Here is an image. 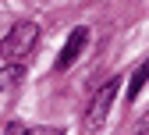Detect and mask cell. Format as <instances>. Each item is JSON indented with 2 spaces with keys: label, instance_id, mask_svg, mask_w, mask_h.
<instances>
[{
  "label": "cell",
  "instance_id": "6da1fadb",
  "mask_svg": "<svg viewBox=\"0 0 149 135\" xmlns=\"http://www.w3.org/2000/svg\"><path fill=\"white\" fill-rule=\"evenodd\" d=\"M39 43V25L36 22H14L7 36L0 39V57L4 61H25Z\"/></svg>",
  "mask_w": 149,
  "mask_h": 135
},
{
  "label": "cell",
  "instance_id": "7a4b0ae2",
  "mask_svg": "<svg viewBox=\"0 0 149 135\" xmlns=\"http://www.w3.org/2000/svg\"><path fill=\"white\" fill-rule=\"evenodd\" d=\"M117 89H121V82H117V78H110L96 96H92V103H89V110H85V132H89V135L103 128V121H107V114H110V103H114Z\"/></svg>",
  "mask_w": 149,
  "mask_h": 135
},
{
  "label": "cell",
  "instance_id": "3957f363",
  "mask_svg": "<svg viewBox=\"0 0 149 135\" xmlns=\"http://www.w3.org/2000/svg\"><path fill=\"white\" fill-rule=\"evenodd\" d=\"M85 39H89V29H71V36H68V43L61 46V53H57V71H68L74 61H78V53L85 50Z\"/></svg>",
  "mask_w": 149,
  "mask_h": 135
},
{
  "label": "cell",
  "instance_id": "277c9868",
  "mask_svg": "<svg viewBox=\"0 0 149 135\" xmlns=\"http://www.w3.org/2000/svg\"><path fill=\"white\" fill-rule=\"evenodd\" d=\"M22 78H25L22 61H7V68H0V89H14V85H22Z\"/></svg>",
  "mask_w": 149,
  "mask_h": 135
},
{
  "label": "cell",
  "instance_id": "5b68a950",
  "mask_svg": "<svg viewBox=\"0 0 149 135\" xmlns=\"http://www.w3.org/2000/svg\"><path fill=\"white\" fill-rule=\"evenodd\" d=\"M4 135H64V132H61V128H53V125H43V128H32V125H25V121H11Z\"/></svg>",
  "mask_w": 149,
  "mask_h": 135
},
{
  "label": "cell",
  "instance_id": "8992f818",
  "mask_svg": "<svg viewBox=\"0 0 149 135\" xmlns=\"http://www.w3.org/2000/svg\"><path fill=\"white\" fill-rule=\"evenodd\" d=\"M146 82H149V57H146V61H142V64L135 68V75H132V82H128V96H124V100L132 103L135 96L142 92V85H146Z\"/></svg>",
  "mask_w": 149,
  "mask_h": 135
},
{
  "label": "cell",
  "instance_id": "52a82bcc",
  "mask_svg": "<svg viewBox=\"0 0 149 135\" xmlns=\"http://www.w3.org/2000/svg\"><path fill=\"white\" fill-rule=\"evenodd\" d=\"M146 132H149V114H146V118L139 121V132H135V135H146Z\"/></svg>",
  "mask_w": 149,
  "mask_h": 135
}]
</instances>
